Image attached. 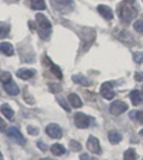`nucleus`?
I'll use <instances>...</instances> for the list:
<instances>
[{
	"label": "nucleus",
	"instance_id": "obj_37",
	"mask_svg": "<svg viewBox=\"0 0 143 160\" xmlns=\"http://www.w3.org/2000/svg\"><path fill=\"white\" fill-rule=\"evenodd\" d=\"M0 160H3V157H2V153H1V151H0Z\"/></svg>",
	"mask_w": 143,
	"mask_h": 160
},
{
	"label": "nucleus",
	"instance_id": "obj_7",
	"mask_svg": "<svg viewBox=\"0 0 143 160\" xmlns=\"http://www.w3.org/2000/svg\"><path fill=\"white\" fill-rule=\"evenodd\" d=\"M46 133L51 137V138L61 139L62 137H63V130H62V128L58 124L51 123V124H48V126L46 127Z\"/></svg>",
	"mask_w": 143,
	"mask_h": 160
},
{
	"label": "nucleus",
	"instance_id": "obj_19",
	"mask_svg": "<svg viewBox=\"0 0 143 160\" xmlns=\"http://www.w3.org/2000/svg\"><path fill=\"white\" fill-rule=\"evenodd\" d=\"M130 99L132 101L133 105H139V104L142 102V96H141V93L138 91V90H133L132 92L130 93Z\"/></svg>",
	"mask_w": 143,
	"mask_h": 160
},
{
	"label": "nucleus",
	"instance_id": "obj_27",
	"mask_svg": "<svg viewBox=\"0 0 143 160\" xmlns=\"http://www.w3.org/2000/svg\"><path fill=\"white\" fill-rule=\"evenodd\" d=\"M133 61L136 64H141L143 62V52H136V53L133 54Z\"/></svg>",
	"mask_w": 143,
	"mask_h": 160
},
{
	"label": "nucleus",
	"instance_id": "obj_5",
	"mask_svg": "<svg viewBox=\"0 0 143 160\" xmlns=\"http://www.w3.org/2000/svg\"><path fill=\"white\" fill-rule=\"evenodd\" d=\"M86 147L90 150V152L94 153V155H101L102 149L101 146H100V141L98 139L94 136H90L87 139V143H86Z\"/></svg>",
	"mask_w": 143,
	"mask_h": 160
},
{
	"label": "nucleus",
	"instance_id": "obj_13",
	"mask_svg": "<svg viewBox=\"0 0 143 160\" xmlns=\"http://www.w3.org/2000/svg\"><path fill=\"white\" fill-rule=\"evenodd\" d=\"M0 111L2 113V115H5V118H7L8 120H13V117H15V112L13 110L10 108L9 104H2L1 108H0Z\"/></svg>",
	"mask_w": 143,
	"mask_h": 160
},
{
	"label": "nucleus",
	"instance_id": "obj_20",
	"mask_svg": "<svg viewBox=\"0 0 143 160\" xmlns=\"http://www.w3.org/2000/svg\"><path fill=\"white\" fill-rule=\"evenodd\" d=\"M130 119L132 121H138L139 123H143V111H136V110H133L131 111L130 114H129Z\"/></svg>",
	"mask_w": 143,
	"mask_h": 160
},
{
	"label": "nucleus",
	"instance_id": "obj_30",
	"mask_svg": "<svg viewBox=\"0 0 143 160\" xmlns=\"http://www.w3.org/2000/svg\"><path fill=\"white\" fill-rule=\"evenodd\" d=\"M49 88H51V92H53V93H58V92H61L62 86L59 84L54 83V84H49Z\"/></svg>",
	"mask_w": 143,
	"mask_h": 160
},
{
	"label": "nucleus",
	"instance_id": "obj_40",
	"mask_svg": "<svg viewBox=\"0 0 143 160\" xmlns=\"http://www.w3.org/2000/svg\"><path fill=\"white\" fill-rule=\"evenodd\" d=\"M142 94H143V88H142Z\"/></svg>",
	"mask_w": 143,
	"mask_h": 160
},
{
	"label": "nucleus",
	"instance_id": "obj_31",
	"mask_svg": "<svg viewBox=\"0 0 143 160\" xmlns=\"http://www.w3.org/2000/svg\"><path fill=\"white\" fill-rule=\"evenodd\" d=\"M27 130H28V132H29L30 134H32V136H37L38 132H39V130H38L37 128H34V127H32V126L28 127Z\"/></svg>",
	"mask_w": 143,
	"mask_h": 160
},
{
	"label": "nucleus",
	"instance_id": "obj_25",
	"mask_svg": "<svg viewBox=\"0 0 143 160\" xmlns=\"http://www.w3.org/2000/svg\"><path fill=\"white\" fill-rule=\"evenodd\" d=\"M69 148L72 149V151H81L82 150V144L80 143V142L75 141V140H71L69 141Z\"/></svg>",
	"mask_w": 143,
	"mask_h": 160
},
{
	"label": "nucleus",
	"instance_id": "obj_28",
	"mask_svg": "<svg viewBox=\"0 0 143 160\" xmlns=\"http://www.w3.org/2000/svg\"><path fill=\"white\" fill-rule=\"evenodd\" d=\"M134 29L139 34H143V20H136L134 22Z\"/></svg>",
	"mask_w": 143,
	"mask_h": 160
},
{
	"label": "nucleus",
	"instance_id": "obj_4",
	"mask_svg": "<svg viewBox=\"0 0 143 160\" xmlns=\"http://www.w3.org/2000/svg\"><path fill=\"white\" fill-rule=\"evenodd\" d=\"M7 136L9 137L10 139H12L13 141L17 142L18 144H25L26 143V139H25V137L21 134V132L18 130L17 128H15V127H10V128L7 130Z\"/></svg>",
	"mask_w": 143,
	"mask_h": 160
},
{
	"label": "nucleus",
	"instance_id": "obj_16",
	"mask_svg": "<svg viewBox=\"0 0 143 160\" xmlns=\"http://www.w3.org/2000/svg\"><path fill=\"white\" fill-rule=\"evenodd\" d=\"M72 80L74 81L76 84H81L83 86H88L90 85V81L88 78L83 74H75L72 76Z\"/></svg>",
	"mask_w": 143,
	"mask_h": 160
},
{
	"label": "nucleus",
	"instance_id": "obj_32",
	"mask_svg": "<svg viewBox=\"0 0 143 160\" xmlns=\"http://www.w3.org/2000/svg\"><path fill=\"white\" fill-rule=\"evenodd\" d=\"M81 160H97L96 158H92V157H90V156L87 155V153H82L81 155Z\"/></svg>",
	"mask_w": 143,
	"mask_h": 160
},
{
	"label": "nucleus",
	"instance_id": "obj_34",
	"mask_svg": "<svg viewBox=\"0 0 143 160\" xmlns=\"http://www.w3.org/2000/svg\"><path fill=\"white\" fill-rule=\"evenodd\" d=\"M6 128H7V124H6L5 121L0 118V131H1V132H3V131L6 130Z\"/></svg>",
	"mask_w": 143,
	"mask_h": 160
},
{
	"label": "nucleus",
	"instance_id": "obj_14",
	"mask_svg": "<svg viewBox=\"0 0 143 160\" xmlns=\"http://www.w3.org/2000/svg\"><path fill=\"white\" fill-rule=\"evenodd\" d=\"M68 102L71 103L72 107L75 108V109H78V108H81L83 105V102H82V100H81V98L75 93L69 94L68 95Z\"/></svg>",
	"mask_w": 143,
	"mask_h": 160
},
{
	"label": "nucleus",
	"instance_id": "obj_6",
	"mask_svg": "<svg viewBox=\"0 0 143 160\" xmlns=\"http://www.w3.org/2000/svg\"><path fill=\"white\" fill-rule=\"evenodd\" d=\"M52 2V6H53L54 8L56 9L57 11H61V12H65V9H71L73 8V1L72 0H51Z\"/></svg>",
	"mask_w": 143,
	"mask_h": 160
},
{
	"label": "nucleus",
	"instance_id": "obj_21",
	"mask_svg": "<svg viewBox=\"0 0 143 160\" xmlns=\"http://www.w3.org/2000/svg\"><path fill=\"white\" fill-rule=\"evenodd\" d=\"M30 5H32V8L34 10H44V9H46V3L44 0H32Z\"/></svg>",
	"mask_w": 143,
	"mask_h": 160
},
{
	"label": "nucleus",
	"instance_id": "obj_29",
	"mask_svg": "<svg viewBox=\"0 0 143 160\" xmlns=\"http://www.w3.org/2000/svg\"><path fill=\"white\" fill-rule=\"evenodd\" d=\"M57 102L59 103V105H61V107L64 108V110H65V111H67V112H69V111H71V108H69V105L67 104V102L65 101L64 99H62V98H57Z\"/></svg>",
	"mask_w": 143,
	"mask_h": 160
},
{
	"label": "nucleus",
	"instance_id": "obj_35",
	"mask_svg": "<svg viewBox=\"0 0 143 160\" xmlns=\"http://www.w3.org/2000/svg\"><path fill=\"white\" fill-rule=\"evenodd\" d=\"M135 78H138V81H142V78H141V76L139 74H135Z\"/></svg>",
	"mask_w": 143,
	"mask_h": 160
},
{
	"label": "nucleus",
	"instance_id": "obj_18",
	"mask_svg": "<svg viewBox=\"0 0 143 160\" xmlns=\"http://www.w3.org/2000/svg\"><path fill=\"white\" fill-rule=\"evenodd\" d=\"M51 151H52V153H53L54 156H57V157H59V156H63L64 153L66 152V149H65V147H64V146H62V144L55 143L51 147Z\"/></svg>",
	"mask_w": 143,
	"mask_h": 160
},
{
	"label": "nucleus",
	"instance_id": "obj_11",
	"mask_svg": "<svg viewBox=\"0 0 143 160\" xmlns=\"http://www.w3.org/2000/svg\"><path fill=\"white\" fill-rule=\"evenodd\" d=\"M3 88H5V91L7 92L9 95H18L19 92H20L18 85H17L13 81H9V82L5 83V84H3Z\"/></svg>",
	"mask_w": 143,
	"mask_h": 160
},
{
	"label": "nucleus",
	"instance_id": "obj_15",
	"mask_svg": "<svg viewBox=\"0 0 143 160\" xmlns=\"http://www.w3.org/2000/svg\"><path fill=\"white\" fill-rule=\"evenodd\" d=\"M0 52L5 54L6 56H12L15 53L13 46L10 43H1L0 44Z\"/></svg>",
	"mask_w": 143,
	"mask_h": 160
},
{
	"label": "nucleus",
	"instance_id": "obj_2",
	"mask_svg": "<svg viewBox=\"0 0 143 160\" xmlns=\"http://www.w3.org/2000/svg\"><path fill=\"white\" fill-rule=\"evenodd\" d=\"M127 108L129 107H127V104L125 102L116 100V101L112 102V104L110 105V112H111V114L117 117V115L124 113L127 110Z\"/></svg>",
	"mask_w": 143,
	"mask_h": 160
},
{
	"label": "nucleus",
	"instance_id": "obj_3",
	"mask_svg": "<svg viewBox=\"0 0 143 160\" xmlns=\"http://www.w3.org/2000/svg\"><path fill=\"white\" fill-rule=\"evenodd\" d=\"M74 123L78 129H86L90 127L91 119H90V117H87V115L84 114V113L78 112V113H76L74 117Z\"/></svg>",
	"mask_w": 143,
	"mask_h": 160
},
{
	"label": "nucleus",
	"instance_id": "obj_39",
	"mask_svg": "<svg viewBox=\"0 0 143 160\" xmlns=\"http://www.w3.org/2000/svg\"><path fill=\"white\" fill-rule=\"evenodd\" d=\"M140 134H141V137H142V138H143V129L140 131Z\"/></svg>",
	"mask_w": 143,
	"mask_h": 160
},
{
	"label": "nucleus",
	"instance_id": "obj_24",
	"mask_svg": "<svg viewBox=\"0 0 143 160\" xmlns=\"http://www.w3.org/2000/svg\"><path fill=\"white\" fill-rule=\"evenodd\" d=\"M51 68H52V72H53V74L55 75L56 78H59V80H62L63 78V74H62V71L61 68H59L57 65L53 64V63H51Z\"/></svg>",
	"mask_w": 143,
	"mask_h": 160
},
{
	"label": "nucleus",
	"instance_id": "obj_38",
	"mask_svg": "<svg viewBox=\"0 0 143 160\" xmlns=\"http://www.w3.org/2000/svg\"><path fill=\"white\" fill-rule=\"evenodd\" d=\"M40 160H52L51 158H42V159H40Z\"/></svg>",
	"mask_w": 143,
	"mask_h": 160
},
{
	"label": "nucleus",
	"instance_id": "obj_36",
	"mask_svg": "<svg viewBox=\"0 0 143 160\" xmlns=\"http://www.w3.org/2000/svg\"><path fill=\"white\" fill-rule=\"evenodd\" d=\"M125 2L130 5V3H133V2H134V0H125Z\"/></svg>",
	"mask_w": 143,
	"mask_h": 160
},
{
	"label": "nucleus",
	"instance_id": "obj_9",
	"mask_svg": "<svg viewBox=\"0 0 143 160\" xmlns=\"http://www.w3.org/2000/svg\"><path fill=\"white\" fill-rule=\"evenodd\" d=\"M36 22H37L38 26H39L42 29L48 30L52 28L51 22H49L47 17H46L45 15H42V13H37V15H36Z\"/></svg>",
	"mask_w": 143,
	"mask_h": 160
},
{
	"label": "nucleus",
	"instance_id": "obj_1",
	"mask_svg": "<svg viewBox=\"0 0 143 160\" xmlns=\"http://www.w3.org/2000/svg\"><path fill=\"white\" fill-rule=\"evenodd\" d=\"M135 15H136V10L133 7H131L129 3L125 2V5L121 6V8H120V16H121L123 22H130L134 18Z\"/></svg>",
	"mask_w": 143,
	"mask_h": 160
},
{
	"label": "nucleus",
	"instance_id": "obj_22",
	"mask_svg": "<svg viewBox=\"0 0 143 160\" xmlns=\"http://www.w3.org/2000/svg\"><path fill=\"white\" fill-rule=\"evenodd\" d=\"M10 32V27L6 22H0V38H5L8 36Z\"/></svg>",
	"mask_w": 143,
	"mask_h": 160
},
{
	"label": "nucleus",
	"instance_id": "obj_10",
	"mask_svg": "<svg viewBox=\"0 0 143 160\" xmlns=\"http://www.w3.org/2000/svg\"><path fill=\"white\" fill-rule=\"evenodd\" d=\"M97 11L104 19H106V20H112L114 17L113 11H112V9L110 8L109 6H105V5L97 6Z\"/></svg>",
	"mask_w": 143,
	"mask_h": 160
},
{
	"label": "nucleus",
	"instance_id": "obj_26",
	"mask_svg": "<svg viewBox=\"0 0 143 160\" xmlns=\"http://www.w3.org/2000/svg\"><path fill=\"white\" fill-rule=\"evenodd\" d=\"M0 81L5 84V83L11 81V74L9 72H3V71H0Z\"/></svg>",
	"mask_w": 143,
	"mask_h": 160
},
{
	"label": "nucleus",
	"instance_id": "obj_17",
	"mask_svg": "<svg viewBox=\"0 0 143 160\" xmlns=\"http://www.w3.org/2000/svg\"><path fill=\"white\" fill-rule=\"evenodd\" d=\"M109 140L112 144H116L122 140V134L116 130H111L109 131Z\"/></svg>",
	"mask_w": 143,
	"mask_h": 160
},
{
	"label": "nucleus",
	"instance_id": "obj_8",
	"mask_svg": "<svg viewBox=\"0 0 143 160\" xmlns=\"http://www.w3.org/2000/svg\"><path fill=\"white\" fill-rule=\"evenodd\" d=\"M101 94L104 99L112 100L115 96V92L113 91V83L112 82H105L101 86Z\"/></svg>",
	"mask_w": 143,
	"mask_h": 160
},
{
	"label": "nucleus",
	"instance_id": "obj_12",
	"mask_svg": "<svg viewBox=\"0 0 143 160\" xmlns=\"http://www.w3.org/2000/svg\"><path fill=\"white\" fill-rule=\"evenodd\" d=\"M16 74L21 80H29V78H32L35 75V69L20 68V69H18V72H17Z\"/></svg>",
	"mask_w": 143,
	"mask_h": 160
},
{
	"label": "nucleus",
	"instance_id": "obj_33",
	"mask_svg": "<svg viewBox=\"0 0 143 160\" xmlns=\"http://www.w3.org/2000/svg\"><path fill=\"white\" fill-rule=\"evenodd\" d=\"M37 146H38V148H39L40 150H42V151H46V150L48 149V147L46 146L44 142H42V141H38L37 142Z\"/></svg>",
	"mask_w": 143,
	"mask_h": 160
},
{
	"label": "nucleus",
	"instance_id": "obj_23",
	"mask_svg": "<svg viewBox=\"0 0 143 160\" xmlns=\"http://www.w3.org/2000/svg\"><path fill=\"white\" fill-rule=\"evenodd\" d=\"M123 160H136V153H135V150L130 148L124 152L123 155Z\"/></svg>",
	"mask_w": 143,
	"mask_h": 160
}]
</instances>
